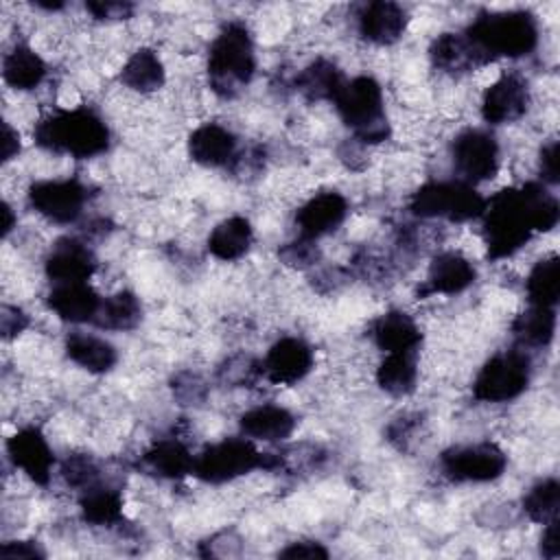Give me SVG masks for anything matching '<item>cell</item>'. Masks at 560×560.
Wrapping results in <instances>:
<instances>
[{
    "label": "cell",
    "mask_w": 560,
    "mask_h": 560,
    "mask_svg": "<svg viewBox=\"0 0 560 560\" xmlns=\"http://www.w3.org/2000/svg\"><path fill=\"white\" fill-rule=\"evenodd\" d=\"M481 219L488 256L499 260L516 254L534 232L553 230L560 206L545 184L527 182L521 188H505L490 197Z\"/></svg>",
    "instance_id": "1"
},
{
    "label": "cell",
    "mask_w": 560,
    "mask_h": 560,
    "mask_svg": "<svg viewBox=\"0 0 560 560\" xmlns=\"http://www.w3.org/2000/svg\"><path fill=\"white\" fill-rule=\"evenodd\" d=\"M33 138L50 153L77 160L101 155L109 147V129L105 120L88 107L57 109L48 114L37 122Z\"/></svg>",
    "instance_id": "2"
},
{
    "label": "cell",
    "mask_w": 560,
    "mask_h": 560,
    "mask_svg": "<svg viewBox=\"0 0 560 560\" xmlns=\"http://www.w3.org/2000/svg\"><path fill=\"white\" fill-rule=\"evenodd\" d=\"M483 63L525 57L538 46V22L527 11L481 13L464 33Z\"/></svg>",
    "instance_id": "3"
},
{
    "label": "cell",
    "mask_w": 560,
    "mask_h": 560,
    "mask_svg": "<svg viewBox=\"0 0 560 560\" xmlns=\"http://www.w3.org/2000/svg\"><path fill=\"white\" fill-rule=\"evenodd\" d=\"M254 72L256 52L247 26L241 22L225 24L208 50L210 88L219 96L232 98L252 81Z\"/></svg>",
    "instance_id": "4"
},
{
    "label": "cell",
    "mask_w": 560,
    "mask_h": 560,
    "mask_svg": "<svg viewBox=\"0 0 560 560\" xmlns=\"http://www.w3.org/2000/svg\"><path fill=\"white\" fill-rule=\"evenodd\" d=\"M332 103L339 118L352 129L357 140L365 144H376L389 138L385 96L381 83L374 77L359 74L346 81Z\"/></svg>",
    "instance_id": "5"
},
{
    "label": "cell",
    "mask_w": 560,
    "mask_h": 560,
    "mask_svg": "<svg viewBox=\"0 0 560 560\" xmlns=\"http://www.w3.org/2000/svg\"><path fill=\"white\" fill-rule=\"evenodd\" d=\"M486 197L462 179H438L422 184L409 199V210L420 219H444L451 223H464L481 219L486 210Z\"/></svg>",
    "instance_id": "6"
},
{
    "label": "cell",
    "mask_w": 560,
    "mask_h": 560,
    "mask_svg": "<svg viewBox=\"0 0 560 560\" xmlns=\"http://www.w3.org/2000/svg\"><path fill=\"white\" fill-rule=\"evenodd\" d=\"M278 466V457L256 448L249 438H225L206 446L195 457L192 475L208 483L234 481L252 470H271Z\"/></svg>",
    "instance_id": "7"
},
{
    "label": "cell",
    "mask_w": 560,
    "mask_h": 560,
    "mask_svg": "<svg viewBox=\"0 0 560 560\" xmlns=\"http://www.w3.org/2000/svg\"><path fill=\"white\" fill-rule=\"evenodd\" d=\"M529 385V359L510 350L490 357L475 376L472 396L481 402H508L518 398Z\"/></svg>",
    "instance_id": "8"
},
{
    "label": "cell",
    "mask_w": 560,
    "mask_h": 560,
    "mask_svg": "<svg viewBox=\"0 0 560 560\" xmlns=\"http://www.w3.org/2000/svg\"><path fill=\"white\" fill-rule=\"evenodd\" d=\"M442 472L462 483H486L503 475L508 466V455L492 442H475L464 446H453L440 457Z\"/></svg>",
    "instance_id": "9"
},
{
    "label": "cell",
    "mask_w": 560,
    "mask_h": 560,
    "mask_svg": "<svg viewBox=\"0 0 560 560\" xmlns=\"http://www.w3.org/2000/svg\"><path fill=\"white\" fill-rule=\"evenodd\" d=\"M88 188L79 179H39L28 188L31 208L52 223H72L81 217Z\"/></svg>",
    "instance_id": "10"
},
{
    "label": "cell",
    "mask_w": 560,
    "mask_h": 560,
    "mask_svg": "<svg viewBox=\"0 0 560 560\" xmlns=\"http://www.w3.org/2000/svg\"><path fill=\"white\" fill-rule=\"evenodd\" d=\"M453 164L459 179L479 184L492 179L499 171V142L486 129H466L453 142Z\"/></svg>",
    "instance_id": "11"
},
{
    "label": "cell",
    "mask_w": 560,
    "mask_h": 560,
    "mask_svg": "<svg viewBox=\"0 0 560 560\" xmlns=\"http://www.w3.org/2000/svg\"><path fill=\"white\" fill-rule=\"evenodd\" d=\"M313 348L304 339L282 337L258 363V374L271 385H293L313 370Z\"/></svg>",
    "instance_id": "12"
},
{
    "label": "cell",
    "mask_w": 560,
    "mask_h": 560,
    "mask_svg": "<svg viewBox=\"0 0 560 560\" xmlns=\"http://www.w3.org/2000/svg\"><path fill=\"white\" fill-rule=\"evenodd\" d=\"M529 107V88L527 81L508 72L501 74L494 83L488 85L481 98V116L488 125H508L525 116Z\"/></svg>",
    "instance_id": "13"
},
{
    "label": "cell",
    "mask_w": 560,
    "mask_h": 560,
    "mask_svg": "<svg viewBox=\"0 0 560 560\" xmlns=\"http://www.w3.org/2000/svg\"><path fill=\"white\" fill-rule=\"evenodd\" d=\"M7 455L15 468H20L31 481L46 486L52 475L55 455L37 427H24L7 440Z\"/></svg>",
    "instance_id": "14"
},
{
    "label": "cell",
    "mask_w": 560,
    "mask_h": 560,
    "mask_svg": "<svg viewBox=\"0 0 560 560\" xmlns=\"http://www.w3.org/2000/svg\"><path fill=\"white\" fill-rule=\"evenodd\" d=\"M348 217V199L337 190H324L306 199L298 214V236L317 241L322 236L332 234Z\"/></svg>",
    "instance_id": "15"
},
{
    "label": "cell",
    "mask_w": 560,
    "mask_h": 560,
    "mask_svg": "<svg viewBox=\"0 0 560 560\" xmlns=\"http://www.w3.org/2000/svg\"><path fill=\"white\" fill-rule=\"evenodd\" d=\"M44 267L52 284L88 282L96 271V258L79 238H59L48 252Z\"/></svg>",
    "instance_id": "16"
},
{
    "label": "cell",
    "mask_w": 560,
    "mask_h": 560,
    "mask_svg": "<svg viewBox=\"0 0 560 560\" xmlns=\"http://www.w3.org/2000/svg\"><path fill=\"white\" fill-rule=\"evenodd\" d=\"M407 22H409L407 11L400 4L387 2V0H376L365 4L357 15L359 35L374 46L396 44L402 37Z\"/></svg>",
    "instance_id": "17"
},
{
    "label": "cell",
    "mask_w": 560,
    "mask_h": 560,
    "mask_svg": "<svg viewBox=\"0 0 560 560\" xmlns=\"http://www.w3.org/2000/svg\"><path fill=\"white\" fill-rule=\"evenodd\" d=\"M188 155L206 168H223L236 160L238 142L228 127L203 122L188 138Z\"/></svg>",
    "instance_id": "18"
},
{
    "label": "cell",
    "mask_w": 560,
    "mask_h": 560,
    "mask_svg": "<svg viewBox=\"0 0 560 560\" xmlns=\"http://www.w3.org/2000/svg\"><path fill=\"white\" fill-rule=\"evenodd\" d=\"M46 302H48V308L63 322L94 324L103 298L88 282H63V284H52Z\"/></svg>",
    "instance_id": "19"
},
{
    "label": "cell",
    "mask_w": 560,
    "mask_h": 560,
    "mask_svg": "<svg viewBox=\"0 0 560 560\" xmlns=\"http://www.w3.org/2000/svg\"><path fill=\"white\" fill-rule=\"evenodd\" d=\"M475 276L477 271L466 256H462L459 252H442L429 265L422 293L455 295L466 291L475 282Z\"/></svg>",
    "instance_id": "20"
},
{
    "label": "cell",
    "mask_w": 560,
    "mask_h": 560,
    "mask_svg": "<svg viewBox=\"0 0 560 560\" xmlns=\"http://www.w3.org/2000/svg\"><path fill=\"white\" fill-rule=\"evenodd\" d=\"M241 431L256 442H282L295 429V416L280 405H258L247 409L241 420Z\"/></svg>",
    "instance_id": "21"
},
{
    "label": "cell",
    "mask_w": 560,
    "mask_h": 560,
    "mask_svg": "<svg viewBox=\"0 0 560 560\" xmlns=\"http://www.w3.org/2000/svg\"><path fill=\"white\" fill-rule=\"evenodd\" d=\"M374 343L385 352H416L422 332L411 315L405 311H387L372 326Z\"/></svg>",
    "instance_id": "22"
},
{
    "label": "cell",
    "mask_w": 560,
    "mask_h": 560,
    "mask_svg": "<svg viewBox=\"0 0 560 560\" xmlns=\"http://www.w3.org/2000/svg\"><path fill=\"white\" fill-rule=\"evenodd\" d=\"M66 354L72 363H77L79 368L92 374H105L118 361V352L107 339L92 332H83V330L68 335Z\"/></svg>",
    "instance_id": "23"
},
{
    "label": "cell",
    "mask_w": 560,
    "mask_h": 560,
    "mask_svg": "<svg viewBox=\"0 0 560 560\" xmlns=\"http://www.w3.org/2000/svg\"><path fill=\"white\" fill-rule=\"evenodd\" d=\"M46 61L26 44H15L2 59V79L18 92H28L46 79Z\"/></svg>",
    "instance_id": "24"
},
{
    "label": "cell",
    "mask_w": 560,
    "mask_h": 560,
    "mask_svg": "<svg viewBox=\"0 0 560 560\" xmlns=\"http://www.w3.org/2000/svg\"><path fill=\"white\" fill-rule=\"evenodd\" d=\"M431 63L442 72H468L483 66L481 57L464 33H442L429 46Z\"/></svg>",
    "instance_id": "25"
},
{
    "label": "cell",
    "mask_w": 560,
    "mask_h": 560,
    "mask_svg": "<svg viewBox=\"0 0 560 560\" xmlns=\"http://www.w3.org/2000/svg\"><path fill=\"white\" fill-rule=\"evenodd\" d=\"M254 243L252 223L245 217H228L208 236V252L225 262L243 258Z\"/></svg>",
    "instance_id": "26"
},
{
    "label": "cell",
    "mask_w": 560,
    "mask_h": 560,
    "mask_svg": "<svg viewBox=\"0 0 560 560\" xmlns=\"http://www.w3.org/2000/svg\"><path fill=\"white\" fill-rule=\"evenodd\" d=\"M166 81V70L160 55L151 48H138L120 68V83L133 92H158Z\"/></svg>",
    "instance_id": "27"
},
{
    "label": "cell",
    "mask_w": 560,
    "mask_h": 560,
    "mask_svg": "<svg viewBox=\"0 0 560 560\" xmlns=\"http://www.w3.org/2000/svg\"><path fill=\"white\" fill-rule=\"evenodd\" d=\"M144 464L151 472L164 479H182L186 475H192L195 470V455L188 451L186 444H182L175 438L155 442L144 453Z\"/></svg>",
    "instance_id": "28"
},
{
    "label": "cell",
    "mask_w": 560,
    "mask_h": 560,
    "mask_svg": "<svg viewBox=\"0 0 560 560\" xmlns=\"http://www.w3.org/2000/svg\"><path fill=\"white\" fill-rule=\"evenodd\" d=\"M343 83H346L343 74L328 59L311 61L295 77V90L308 101H335V96Z\"/></svg>",
    "instance_id": "29"
},
{
    "label": "cell",
    "mask_w": 560,
    "mask_h": 560,
    "mask_svg": "<svg viewBox=\"0 0 560 560\" xmlns=\"http://www.w3.org/2000/svg\"><path fill=\"white\" fill-rule=\"evenodd\" d=\"M376 383L389 396H407L418 383L416 352H389L376 368Z\"/></svg>",
    "instance_id": "30"
},
{
    "label": "cell",
    "mask_w": 560,
    "mask_h": 560,
    "mask_svg": "<svg viewBox=\"0 0 560 560\" xmlns=\"http://www.w3.org/2000/svg\"><path fill=\"white\" fill-rule=\"evenodd\" d=\"M83 521L96 527H114L122 521V497L118 490L107 486H92L81 497Z\"/></svg>",
    "instance_id": "31"
},
{
    "label": "cell",
    "mask_w": 560,
    "mask_h": 560,
    "mask_svg": "<svg viewBox=\"0 0 560 560\" xmlns=\"http://www.w3.org/2000/svg\"><path fill=\"white\" fill-rule=\"evenodd\" d=\"M556 324H558L556 308L529 304L527 311L516 315V319L512 324V332L523 346L542 348V346L551 343V339L556 335Z\"/></svg>",
    "instance_id": "32"
},
{
    "label": "cell",
    "mask_w": 560,
    "mask_h": 560,
    "mask_svg": "<svg viewBox=\"0 0 560 560\" xmlns=\"http://www.w3.org/2000/svg\"><path fill=\"white\" fill-rule=\"evenodd\" d=\"M142 319V304L131 291L103 298L94 324L105 330H131Z\"/></svg>",
    "instance_id": "33"
},
{
    "label": "cell",
    "mask_w": 560,
    "mask_h": 560,
    "mask_svg": "<svg viewBox=\"0 0 560 560\" xmlns=\"http://www.w3.org/2000/svg\"><path fill=\"white\" fill-rule=\"evenodd\" d=\"M527 300L534 306H549L556 308L560 298V276H558V256L540 258L527 280H525Z\"/></svg>",
    "instance_id": "34"
},
{
    "label": "cell",
    "mask_w": 560,
    "mask_h": 560,
    "mask_svg": "<svg viewBox=\"0 0 560 560\" xmlns=\"http://www.w3.org/2000/svg\"><path fill=\"white\" fill-rule=\"evenodd\" d=\"M560 508V483L558 479L549 477L529 488V492L523 497V512L534 523H551L558 518Z\"/></svg>",
    "instance_id": "35"
},
{
    "label": "cell",
    "mask_w": 560,
    "mask_h": 560,
    "mask_svg": "<svg viewBox=\"0 0 560 560\" xmlns=\"http://www.w3.org/2000/svg\"><path fill=\"white\" fill-rule=\"evenodd\" d=\"M61 477L68 486L88 490L98 483V468L88 455H72L61 466Z\"/></svg>",
    "instance_id": "36"
},
{
    "label": "cell",
    "mask_w": 560,
    "mask_h": 560,
    "mask_svg": "<svg viewBox=\"0 0 560 560\" xmlns=\"http://www.w3.org/2000/svg\"><path fill=\"white\" fill-rule=\"evenodd\" d=\"M280 258L284 265L289 267H298V269H304V267H311L319 260V249H317V243L311 241V238H302L298 236L295 241L287 243L282 249H280Z\"/></svg>",
    "instance_id": "37"
},
{
    "label": "cell",
    "mask_w": 560,
    "mask_h": 560,
    "mask_svg": "<svg viewBox=\"0 0 560 560\" xmlns=\"http://www.w3.org/2000/svg\"><path fill=\"white\" fill-rule=\"evenodd\" d=\"M558 168V140L547 142L540 149V179L545 186H556L560 182Z\"/></svg>",
    "instance_id": "38"
},
{
    "label": "cell",
    "mask_w": 560,
    "mask_h": 560,
    "mask_svg": "<svg viewBox=\"0 0 560 560\" xmlns=\"http://www.w3.org/2000/svg\"><path fill=\"white\" fill-rule=\"evenodd\" d=\"M85 9L96 18V20H127L133 13V4L129 2H88Z\"/></svg>",
    "instance_id": "39"
},
{
    "label": "cell",
    "mask_w": 560,
    "mask_h": 560,
    "mask_svg": "<svg viewBox=\"0 0 560 560\" xmlns=\"http://www.w3.org/2000/svg\"><path fill=\"white\" fill-rule=\"evenodd\" d=\"M26 326H28V317L18 306H2L0 328H2L4 339H11V337L20 335Z\"/></svg>",
    "instance_id": "40"
},
{
    "label": "cell",
    "mask_w": 560,
    "mask_h": 560,
    "mask_svg": "<svg viewBox=\"0 0 560 560\" xmlns=\"http://www.w3.org/2000/svg\"><path fill=\"white\" fill-rule=\"evenodd\" d=\"M282 558H306V560H315V558H328V551L319 545V542H313V540H298V542H291L289 547H284L280 551Z\"/></svg>",
    "instance_id": "41"
},
{
    "label": "cell",
    "mask_w": 560,
    "mask_h": 560,
    "mask_svg": "<svg viewBox=\"0 0 560 560\" xmlns=\"http://www.w3.org/2000/svg\"><path fill=\"white\" fill-rule=\"evenodd\" d=\"M2 558H42L44 551L33 540H11L0 547Z\"/></svg>",
    "instance_id": "42"
},
{
    "label": "cell",
    "mask_w": 560,
    "mask_h": 560,
    "mask_svg": "<svg viewBox=\"0 0 560 560\" xmlns=\"http://www.w3.org/2000/svg\"><path fill=\"white\" fill-rule=\"evenodd\" d=\"M540 551L549 560H556L560 556V523H558V518L545 525V532L540 538Z\"/></svg>",
    "instance_id": "43"
},
{
    "label": "cell",
    "mask_w": 560,
    "mask_h": 560,
    "mask_svg": "<svg viewBox=\"0 0 560 560\" xmlns=\"http://www.w3.org/2000/svg\"><path fill=\"white\" fill-rule=\"evenodd\" d=\"M18 153H20V133L9 122H4L2 125V162L13 160Z\"/></svg>",
    "instance_id": "44"
},
{
    "label": "cell",
    "mask_w": 560,
    "mask_h": 560,
    "mask_svg": "<svg viewBox=\"0 0 560 560\" xmlns=\"http://www.w3.org/2000/svg\"><path fill=\"white\" fill-rule=\"evenodd\" d=\"M2 214H4V221H2V234L9 236V232L13 230V210L9 203L2 206Z\"/></svg>",
    "instance_id": "45"
}]
</instances>
